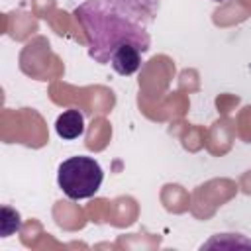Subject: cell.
Listing matches in <instances>:
<instances>
[{"label":"cell","instance_id":"obj_6","mask_svg":"<svg viewBox=\"0 0 251 251\" xmlns=\"http://www.w3.org/2000/svg\"><path fill=\"white\" fill-rule=\"evenodd\" d=\"M22 227V220L20 214L16 210H12L10 206H2V237L12 235L14 231H18Z\"/></svg>","mask_w":251,"mask_h":251},{"label":"cell","instance_id":"obj_5","mask_svg":"<svg viewBox=\"0 0 251 251\" xmlns=\"http://www.w3.org/2000/svg\"><path fill=\"white\" fill-rule=\"evenodd\" d=\"M116 2L126 10H129L131 14H135L137 18H141L145 24H149L155 18L161 0H116Z\"/></svg>","mask_w":251,"mask_h":251},{"label":"cell","instance_id":"obj_4","mask_svg":"<svg viewBox=\"0 0 251 251\" xmlns=\"http://www.w3.org/2000/svg\"><path fill=\"white\" fill-rule=\"evenodd\" d=\"M55 131L63 139H75L82 135L84 131V118L78 110H67L63 112L55 122Z\"/></svg>","mask_w":251,"mask_h":251},{"label":"cell","instance_id":"obj_3","mask_svg":"<svg viewBox=\"0 0 251 251\" xmlns=\"http://www.w3.org/2000/svg\"><path fill=\"white\" fill-rule=\"evenodd\" d=\"M141 55H143V51L137 47V45H124L122 49H118L114 55H112V59H110V65H112V69L118 73V75H122V76H129V75H133L139 67H141Z\"/></svg>","mask_w":251,"mask_h":251},{"label":"cell","instance_id":"obj_2","mask_svg":"<svg viewBox=\"0 0 251 251\" xmlns=\"http://www.w3.org/2000/svg\"><path fill=\"white\" fill-rule=\"evenodd\" d=\"M104 173L96 159L78 155L63 161L57 171L59 188L71 200H84L98 192Z\"/></svg>","mask_w":251,"mask_h":251},{"label":"cell","instance_id":"obj_7","mask_svg":"<svg viewBox=\"0 0 251 251\" xmlns=\"http://www.w3.org/2000/svg\"><path fill=\"white\" fill-rule=\"evenodd\" d=\"M214 2H222V0H214Z\"/></svg>","mask_w":251,"mask_h":251},{"label":"cell","instance_id":"obj_1","mask_svg":"<svg viewBox=\"0 0 251 251\" xmlns=\"http://www.w3.org/2000/svg\"><path fill=\"white\" fill-rule=\"evenodd\" d=\"M75 16L86 31L88 55L102 65L110 63L124 45H137L143 53L151 45L147 24L116 0H86L75 10Z\"/></svg>","mask_w":251,"mask_h":251}]
</instances>
